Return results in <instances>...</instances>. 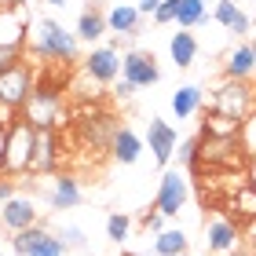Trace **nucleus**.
<instances>
[{
    "label": "nucleus",
    "mask_w": 256,
    "mask_h": 256,
    "mask_svg": "<svg viewBox=\"0 0 256 256\" xmlns=\"http://www.w3.org/2000/svg\"><path fill=\"white\" fill-rule=\"evenodd\" d=\"M198 110H202V88H198V84L176 88V96H172V114H176V121L194 118Z\"/></svg>",
    "instance_id": "5701e85b"
},
{
    "label": "nucleus",
    "mask_w": 256,
    "mask_h": 256,
    "mask_svg": "<svg viewBox=\"0 0 256 256\" xmlns=\"http://www.w3.org/2000/svg\"><path fill=\"white\" fill-rule=\"evenodd\" d=\"M205 4H208V0H205Z\"/></svg>",
    "instance_id": "79ce46f5"
},
{
    "label": "nucleus",
    "mask_w": 256,
    "mask_h": 256,
    "mask_svg": "<svg viewBox=\"0 0 256 256\" xmlns=\"http://www.w3.org/2000/svg\"><path fill=\"white\" fill-rule=\"evenodd\" d=\"M216 114H227V118H234V121H246V114L252 106V88L246 84V80H227L224 88H216Z\"/></svg>",
    "instance_id": "6e6552de"
},
{
    "label": "nucleus",
    "mask_w": 256,
    "mask_h": 256,
    "mask_svg": "<svg viewBox=\"0 0 256 256\" xmlns=\"http://www.w3.org/2000/svg\"><path fill=\"white\" fill-rule=\"evenodd\" d=\"M202 161L216 168H234L242 165V139L227 136V139H202Z\"/></svg>",
    "instance_id": "ddd939ff"
},
{
    "label": "nucleus",
    "mask_w": 256,
    "mask_h": 256,
    "mask_svg": "<svg viewBox=\"0 0 256 256\" xmlns=\"http://www.w3.org/2000/svg\"><path fill=\"white\" fill-rule=\"evenodd\" d=\"M30 96H33V70L22 59L18 66H11L8 74H0V102L11 106V110H22Z\"/></svg>",
    "instance_id": "423d86ee"
},
{
    "label": "nucleus",
    "mask_w": 256,
    "mask_h": 256,
    "mask_svg": "<svg viewBox=\"0 0 256 256\" xmlns=\"http://www.w3.org/2000/svg\"><path fill=\"white\" fill-rule=\"evenodd\" d=\"M161 224H165V216H161L158 208H154V212H143V227H146V230H154V234H161V230H165Z\"/></svg>",
    "instance_id": "72a5a7b5"
},
{
    "label": "nucleus",
    "mask_w": 256,
    "mask_h": 256,
    "mask_svg": "<svg viewBox=\"0 0 256 256\" xmlns=\"http://www.w3.org/2000/svg\"><path fill=\"white\" fill-rule=\"evenodd\" d=\"M212 18L220 22V26H227L230 33H238V37H242V33H249V26H252V18L238 8V0H216Z\"/></svg>",
    "instance_id": "aec40b11"
},
{
    "label": "nucleus",
    "mask_w": 256,
    "mask_h": 256,
    "mask_svg": "<svg viewBox=\"0 0 256 256\" xmlns=\"http://www.w3.org/2000/svg\"><path fill=\"white\" fill-rule=\"evenodd\" d=\"M121 77L132 80L136 88H150V84H158V80H161V70H158V62H154V55H150V52L132 48V52L121 55Z\"/></svg>",
    "instance_id": "9d476101"
},
{
    "label": "nucleus",
    "mask_w": 256,
    "mask_h": 256,
    "mask_svg": "<svg viewBox=\"0 0 256 256\" xmlns=\"http://www.w3.org/2000/svg\"><path fill=\"white\" fill-rule=\"evenodd\" d=\"M55 165H59V139H55V128H37L30 172L33 176H48V172H55Z\"/></svg>",
    "instance_id": "4468645a"
},
{
    "label": "nucleus",
    "mask_w": 256,
    "mask_h": 256,
    "mask_svg": "<svg viewBox=\"0 0 256 256\" xmlns=\"http://www.w3.org/2000/svg\"><path fill=\"white\" fill-rule=\"evenodd\" d=\"M242 121L227 118V114H208L205 124H202V139H227V136H238Z\"/></svg>",
    "instance_id": "b1692460"
},
{
    "label": "nucleus",
    "mask_w": 256,
    "mask_h": 256,
    "mask_svg": "<svg viewBox=\"0 0 256 256\" xmlns=\"http://www.w3.org/2000/svg\"><path fill=\"white\" fill-rule=\"evenodd\" d=\"M4 143H8V132L0 128V161H4Z\"/></svg>",
    "instance_id": "e433bc0d"
},
{
    "label": "nucleus",
    "mask_w": 256,
    "mask_h": 256,
    "mask_svg": "<svg viewBox=\"0 0 256 256\" xmlns=\"http://www.w3.org/2000/svg\"><path fill=\"white\" fill-rule=\"evenodd\" d=\"M136 8H139V15H143V18H154V11L161 8V0H139Z\"/></svg>",
    "instance_id": "c9c22d12"
},
{
    "label": "nucleus",
    "mask_w": 256,
    "mask_h": 256,
    "mask_svg": "<svg viewBox=\"0 0 256 256\" xmlns=\"http://www.w3.org/2000/svg\"><path fill=\"white\" fill-rule=\"evenodd\" d=\"M128 230H132V220H128L124 212H110L106 216V238L110 242H118V246H121V242L128 238Z\"/></svg>",
    "instance_id": "cd10ccee"
},
{
    "label": "nucleus",
    "mask_w": 256,
    "mask_h": 256,
    "mask_svg": "<svg viewBox=\"0 0 256 256\" xmlns=\"http://www.w3.org/2000/svg\"><path fill=\"white\" fill-rule=\"evenodd\" d=\"M30 8L22 4V0H15V4L0 8V48L8 52H22L30 40Z\"/></svg>",
    "instance_id": "20e7f679"
},
{
    "label": "nucleus",
    "mask_w": 256,
    "mask_h": 256,
    "mask_svg": "<svg viewBox=\"0 0 256 256\" xmlns=\"http://www.w3.org/2000/svg\"><path fill=\"white\" fill-rule=\"evenodd\" d=\"M22 62V52H8V48H0V74H8L11 66H18Z\"/></svg>",
    "instance_id": "473e14b6"
},
{
    "label": "nucleus",
    "mask_w": 256,
    "mask_h": 256,
    "mask_svg": "<svg viewBox=\"0 0 256 256\" xmlns=\"http://www.w3.org/2000/svg\"><path fill=\"white\" fill-rule=\"evenodd\" d=\"M33 143H37V128L18 114V121L8 128V143H4V161H0V176H22L30 172L33 161Z\"/></svg>",
    "instance_id": "f03ea898"
},
{
    "label": "nucleus",
    "mask_w": 256,
    "mask_h": 256,
    "mask_svg": "<svg viewBox=\"0 0 256 256\" xmlns=\"http://www.w3.org/2000/svg\"><path fill=\"white\" fill-rule=\"evenodd\" d=\"M48 205L52 208H77L80 205V183H77V176H70V172L55 176L52 190H48Z\"/></svg>",
    "instance_id": "dca6fc26"
},
{
    "label": "nucleus",
    "mask_w": 256,
    "mask_h": 256,
    "mask_svg": "<svg viewBox=\"0 0 256 256\" xmlns=\"http://www.w3.org/2000/svg\"><path fill=\"white\" fill-rule=\"evenodd\" d=\"M84 74L96 80V84H114L121 77V55L114 44H99L84 55Z\"/></svg>",
    "instance_id": "1a4fd4ad"
},
{
    "label": "nucleus",
    "mask_w": 256,
    "mask_h": 256,
    "mask_svg": "<svg viewBox=\"0 0 256 256\" xmlns=\"http://www.w3.org/2000/svg\"><path fill=\"white\" fill-rule=\"evenodd\" d=\"M77 33H70L62 22L55 18H33L30 22V40L26 48L30 55L37 59H48V62H77Z\"/></svg>",
    "instance_id": "f257e3e1"
},
{
    "label": "nucleus",
    "mask_w": 256,
    "mask_h": 256,
    "mask_svg": "<svg viewBox=\"0 0 256 256\" xmlns=\"http://www.w3.org/2000/svg\"><path fill=\"white\" fill-rule=\"evenodd\" d=\"M224 74H227V80H249V77L256 74V55H252V44H238V48L227 55Z\"/></svg>",
    "instance_id": "412c9836"
},
{
    "label": "nucleus",
    "mask_w": 256,
    "mask_h": 256,
    "mask_svg": "<svg viewBox=\"0 0 256 256\" xmlns=\"http://www.w3.org/2000/svg\"><path fill=\"white\" fill-rule=\"evenodd\" d=\"M176 11H180V0H161V8L154 11V22L168 26V22H176Z\"/></svg>",
    "instance_id": "7c9ffc66"
},
{
    "label": "nucleus",
    "mask_w": 256,
    "mask_h": 256,
    "mask_svg": "<svg viewBox=\"0 0 256 256\" xmlns=\"http://www.w3.org/2000/svg\"><path fill=\"white\" fill-rule=\"evenodd\" d=\"M139 22H143V15H139L136 4H118V8L106 11L110 33H121V37H136V33H139Z\"/></svg>",
    "instance_id": "6ab92c4d"
},
{
    "label": "nucleus",
    "mask_w": 256,
    "mask_h": 256,
    "mask_svg": "<svg viewBox=\"0 0 256 256\" xmlns=\"http://www.w3.org/2000/svg\"><path fill=\"white\" fill-rule=\"evenodd\" d=\"M230 256H252V252H246V249H238V252H230Z\"/></svg>",
    "instance_id": "58836bf2"
},
{
    "label": "nucleus",
    "mask_w": 256,
    "mask_h": 256,
    "mask_svg": "<svg viewBox=\"0 0 256 256\" xmlns=\"http://www.w3.org/2000/svg\"><path fill=\"white\" fill-rule=\"evenodd\" d=\"M187 205V176L180 168H168L161 176V187H158V198H154V208L161 216H180V208Z\"/></svg>",
    "instance_id": "0eeeda50"
},
{
    "label": "nucleus",
    "mask_w": 256,
    "mask_h": 256,
    "mask_svg": "<svg viewBox=\"0 0 256 256\" xmlns=\"http://www.w3.org/2000/svg\"><path fill=\"white\" fill-rule=\"evenodd\" d=\"M59 238H62V246H66V249H84V246H88V234H84L80 227H62V230H59Z\"/></svg>",
    "instance_id": "c756f323"
},
{
    "label": "nucleus",
    "mask_w": 256,
    "mask_h": 256,
    "mask_svg": "<svg viewBox=\"0 0 256 256\" xmlns=\"http://www.w3.org/2000/svg\"><path fill=\"white\" fill-rule=\"evenodd\" d=\"M172 158H180V168H198V165H202V136L183 139Z\"/></svg>",
    "instance_id": "bb28decb"
},
{
    "label": "nucleus",
    "mask_w": 256,
    "mask_h": 256,
    "mask_svg": "<svg viewBox=\"0 0 256 256\" xmlns=\"http://www.w3.org/2000/svg\"><path fill=\"white\" fill-rule=\"evenodd\" d=\"M252 4H256V0H252Z\"/></svg>",
    "instance_id": "37998d69"
},
{
    "label": "nucleus",
    "mask_w": 256,
    "mask_h": 256,
    "mask_svg": "<svg viewBox=\"0 0 256 256\" xmlns=\"http://www.w3.org/2000/svg\"><path fill=\"white\" fill-rule=\"evenodd\" d=\"M136 84H132V80H124V77H118V80H114V96H118V99H132L136 96Z\"/></svg>",
    "instance_id": "2f4dec72"
},
{
    "label": "nucleus",
    "mask_w": 256,
    "mask_h": 256,
    "mask_svg": "<svg viewBox=\"0 0 256 256\" xmlns=\"http://www.w3.org/2000/svg\"><path fill=\"white\" fill-rule=\"evenodd\" d=\"M234 208H242V216H256V187H242L234 194Z\"/></svg>",
    "instance_id": "c85d7f7f"
},
{
    "label": "nucleus",
    "mask_w": 256,
    "mask_h": 256,
    "mask_svg": "<svg viewBox=\"0 0 256 256\" xmlns=\"http://www.w3.org/2000/svg\"><path fill=\"white\" fill-rule=\"evenodd\" d=\"M0 224H4V230H11V234L33 227L37 224V205H33V198H11V202H4L0 205Z\"/></svg>",
    "instance_id": "2eb2a0df"
},
{
    "label": "nucleus",
    "mask_w": 256,
    "mask_h": 256,
    "mask_svg": "<svg viewBox=\"0 0 256 256\" xmlns=\"http://www.w3.org/2000/svg\"><path fill=\"white\" fill-rule=\"evenodd\" d=\"M205 22V0H180V11H176V26L180 30H194Z\"/></svg>",
    "instance_id": "a878e982"
},
{
    "label": "nucleus",
    "mask_w": 256,
    "mask_h": 256,
    "mask_svg": "<svg viewBox=\"0 0 256 256\" xmlns=\"http://www.w3.org/2000/svg\"><path fill=\"white\" fill-rule=\"evenodd\" d=\"M180 256H190V252H180Z\"/></svg>",
    "instance_id": "a19ab883"
},
{
    "label": "nucleus",
    "mask_w": 256,
    "mask_h": 256,
    "mask_svg": "<svg viewBox=\"0 0 256 256\" xmlns=\"http://www.w3.org/2000/svg\"><path fill=\"white\" fill-rule=\"evenodd\" d=\"M11 249L18 256H66V246L59 234H52L44 224H33L18 234H11Z\"/></svg>",
    "instance_id": "7ed1b4c3"
},
{
    "label": "nucleus",
    "mask_w": 256,
    "mask_h": 256,
    "mask_svg": "<svg viewBox=\"0 0 256 256\" xmlns=\"http://www.w3.org/2000/svg\"><path fill=\"white\" fill-rule=\"evenodd\" d=\"M11 198H18V190H15V180H11V176H4V180H0V205H4V202H11Z\"/></svg>",
    "instance_id": "f704fd0d"
},
{
    "label": "nucleus",
    "mask_w": 256,
    "mask_h": 256,
    "mask_svg": "<svg viewBox=\"0 0 256 256\" xmlns=\"http://www.w3.org/2000/svg\"><path fill=\"white\" fill-rule=\"evenodd\" d=\"M110 154L118 165H136L139 154H143V139H139L132 128H118L114 132V143H110Z\"/></svg>",
    "instance_id": "f3484780"
},
{
    "label": "nucleus",
    "mask_w": 256,
    "mask_h": 256,
    "mask_svg": "<svg viewBox=\"0 0 256 256\" xmlns=\"http://www.w3.org/2000/svg\"><path fill=\"white\" fill-rule=\"evenodd\" d=\"M252 55H256V40H252Z\"/></svg>",
    "instance_id": "ea45409f"
},
{
    "label": "nucleus",
    "mask_w": 256,
    "mask_h": 256,
    "mask_svg": "<svg viewBox=\"0 0 256 256\" xmlns=\"http://www.w3.org/2000/svg\"><path fill=\"white\" fill-rule=\"evenodd\" d=\"M102 33H110V26H106V11H99V4H88L84 11H80V18H77V40L96 44Z\"/></svg>",
    "instance_id": "a211bd4d"
},
{
    "label": "nucleus",
    "mask_w": 256,
    "mask_h": 256,
    "mask_svg": "<svg viewBox=\"0 0 256 256\" xmlns=\"http://www.w3.org/2000/svg\"><path fill=\"white\" fill-rule=\"evenodd\" d=\"M146 146H150V154H154L158 165H168L172 154H176V146H180L176 128H172L165 118H150L146 121Z\"/></svg>",
    "instance_id": "9b49d317"
},
{
    "label": "nucleus",
    "mask_w": 256,
    "mask_h": 256,
    "mask_svg": "<svg viewBox=\"0 0 256 256\" xmlns=\"http://www.w3.org/2000/svg\"><path fill=\"white\" fill-rule=\"evenodd\" d=\"M168 55H172V62H176L180 70L194 66V59H198V40H194V33H190V30H176V33H172V40H168Z\"/></svg>",
    "instance_id": "4be33fe9"
},
{
    "label": "nucleus",
    "mask_w": 256,
    "mask_h": 256,
    "mask_svg": "<svg viewBox=\"0 0 256 256\" xmlns=\"http://www.w3.org/2000/svg\"><path fill=\"white\" fill-rule=\"evenodd\" d=\"M154 252L158 256H180V252H187V234H183V230H161V234H154Z\"/></svg>",
    "instance_id": "393cba45"
},
{
    "label": "nucleus",
    "mask_w": 256,
    "mask_h": 256,
    "mask_svg": "<svg viewBox=\"0 0 256 256\" xmlns=\"http://www.w3.org/2000/svg\"><path fill=\"white\" fill-rule=\"evenodd\" d=\"M48 8H66V0H44Z\"/></svg>",
    "instance_id": "4c0bfd02"
},
{
    "label": "nucleus",
    "mask_w": 256,
    "mask_h": 256,
    "mask_svg": "<svg viewBox=\"0 0 256 256\" xmlns=\"http://www.w3.org/2000/svg\"><path fill=\"white\" fill-rule=\"evenodd\" d=\"M59 88L44 84V88H33V96L26 99L22 106V118H26L33 128H55L59 124Z\"/></svg>",
    "instance_id": "39448f33"
},
{
    "label": "nucleus",
    "mask_w": 256,
    "mask_h": 256,
    "mask_svg": "<svg viewBox=\"0 0 256 256\" xmlns=\"http://www.w3.org/2000/svg\"><path fill=\"white\" fill-rule=\"evenodd\" d=\"M205 252L208 256H230L238 252V227L224 216H212L205 224Z\"/></svg>",
    "instance_id": "f8f14e48"
}]
</instances>
